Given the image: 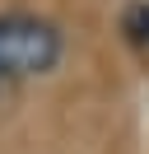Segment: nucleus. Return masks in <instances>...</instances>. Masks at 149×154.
I'll return each mask as SVG.
<instances>
[{
  "label": "nucleus",
  "instance_id": "obj_1",
  "mask_svg": "<svg viewBox=\"0 0 149 154\" xmlns=\"http://www.w3.org/2000/svg\"><path fill=\"white\" fill-rule=\"evenodd\" d=\"M61 61V28L37 14H0V75L28 79Z\"/></svg>",
  "mask_w": 149,
  "mask_h": 154
},
{
  "label": "nucleus",
  "instance_id": "obj_2",
  "mask_svg": "<svg viewBox=\"0 0 149 154\" xmlns=\"http://www.w3.org/2000/svg\"><path fill=\"white\" fill-rule=\"evenodd\" d=\"M121 28H126V38L135 42V47H144V51H149V0L130 5L126 19H121Z\"/></svg>",
  "mask_w": 149,
  "mask_h": 154
}]
</instances>
